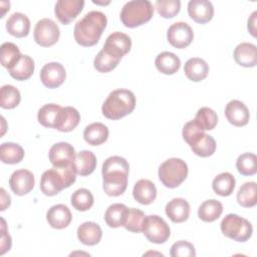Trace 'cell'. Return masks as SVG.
I'll return each instance as SVG.
<instances>
[{"mask_svg":"<svg viewBox=\"0 0 257 257\" xmlns=\"http://www.w3.org/2000/svg\"><path fill=\"white\" fill-rule=\"evenodd\" d=\"M130 165L127 161L119 156L107 158L101 169L102 188L109 197H117L124 193L127 187Z\"/></svg>","mask_w":257,"mask_h":257,"instance_id":"6da1fadb","label":"cell"},{"mask_svg":"<svg viewBox=\"0 0 257 257\" xmlns=\"http://www.w3.org/2000/svg\"><path fill=\"white\" fill-rule=\"evenodd\" d=\"M107 19L100 11H90L86 13L74 26L73 36L75 41L85 47L95 45L103 30L106 27Z\"/></svg>","mask_w":257,"mask_h":257,"instance_id":"7a4b0ae2","label":"cell"},{"mask_svg":"<svg viewBox=\"0 0 257 257\" xmlns=\"http://www.w3.org/2000/svg\"><path fill=\"white\" fill-rule=\"evenodd\" d=\"M136 107V96L128 89L112 90L104 100L101 111L108 119H119L130 114Z\"/></svg>","mask_w":257,"mask_h":257,"instance_id":"3957f363","label":"cell"},{"mask_svg":"<svg viewBox=\"0 0 257 257\" xmlns=\"http://www.w3.org/2000/svg\"><path fill=\"white\" fill-rule=\"evenodd\" d=\"M183 139L190 146L193 153L199 157L207 158L216 151V142L210 135L205 134L194 120L188 121L183 127Z\"/></svg>","mask_w":257,"mask_h":257,"instance_id":"277c9868","label":"cell"},{"mask_svg":"<svg viewBox=\"0 0 257 257\" xmlns=\"http://www.w3.org/2000/svg\"><path fill=\"white\" fill-rule=\"evenodd\" d=\"M154 9L152 2L149 0L128 1L120 11V20L125 27H138L151 20Z\"/></svg>","mask_w":257,"mask_h":257,"instance_id":"5b68a950","label":"cell"},{"mask_svg":"<svg viewBox=\"0 0 257 257\" xmlns=\"http://www.w3.org/2000/svg\"><path fill=\"white\" fill-rule=\"evenodd\" d=\"M188 166L185 161L179 158H171L165 161L159 168V179L167 188L179 187L188 176Z\"/></svg>","mask_w":257,"mask_h":257,"instance_id":"8992f818","label":"cell"},{"mask_svg":"<svg viewBox=\"0 0 257 257\" xmlns=\"http://www.w3.org/2000/svg\"><path fill=\"white\" fill-rule=\"evenodd\" d=\"M224 236L237 242H246L253 233L251 223L236 214H228L220 224Z\"/></svg>","mask_w":257,"mask_h":257,"instance_id":"52a82bcc","label":"cell"},{"mask_svg":"<svg viewBox=\"0 0 257 257\" xmlns=\"http://www.w3.org/2000/svg\"><path fill=\"white\" fill-rule=\"evenodd\" d=\"M142 232L150 242L155 244L165 243L171 235L169 225L158 215L146 216Z\"/></svg>","mask_w":257,"mask_h":257,"instance_id":"ba28073f","label":"cell"},{"mask_svg":"<svg viewBox=\"0 0 257 257\" xmlns=\"http://www.w3.org/2000/svg\"><path fill=\"white\" fill-rule=\"evenodd\" d=\"M34 40L42 47L54 45L60 36L58 25L49 18H43L37 21L34 27Z\"/></svg>","mask_w":257,"mask_h":257,"instance_id":"9c48e42d","label":"cell"},{"mask_svg":"<svg viewBox=\"0 0 257 257\" xmlns=\"http://www.w3.org/2000/svg\"><path fill=\"white\" fill-rule=\"evenodd\" d=\"M169 43L176 48H186L194 38V32L191 26L186 22H176L172 24L167 32Z\"/></svg>","mask_w":257,"mask_h":257,"instance_id":"30bf717a","label":"cell"},{"mask_svg":"<svg viewBox=\"0 0 257 257\" xmlns=\"http://www.w3.org/2000/svg\"><path fill=\"white\" fill-rule=\"evenodd\" d=\"M131 37L125 33L116 31L107 36L102 49L112 56L121 59V57L131 50Z\"/></svg>","mask_w":257,"mask_h":257,"instance_id":"8fae6325","label":"cell"},{"mask_svg":"<svg viewBox=\"0 0 257 257\" xmlns=\"http://www.w3.org/2000/svg\"><path fill=\"white\" fill-rule=\"evenodd\" d=\"M74 148L64 142L54 144L48 153V158L50 163L55 168H61L68 166L74 162L75 159Z\"/></svg>","mask_w":257,"mask_h":257,"instance_id":"7c38bea8","label":"cell"},{"mask_svg":"<svg viewBox=\"0 0 257 257\" xmlns=\"http://www.w3.org/2000/svg\"><path fill=\"white\" fill-rule=\"evenodd\" d=\"M66 77L64 66L59 62L46 63L40 70V80L48 88L60 86Z\"/></svg>","mask_w":257,"mask_h":257,"instance_id":"4fadbf2b","label":"cell"},{"mask_svg":"<svg viewBox=\"0 0 257 257\" xmlns=\"http://www.w3.org/2000/svg\"><path fill=\"white\" fill-rule=\"evenodd\" d=\"M83 0H58L55 4L54 12L57 19L64 25L69 24L82 11Z\"/></svg>","mask_w":257,"mask_h":257,"instance_id":"5bb4252c","label":"cell"},{"mask_svg":"<svg viewBox=\"0 0 257 257\" xmlns=\"http://www.w3.org/2000/svg\"><path fill=\"white\" fill-rule=\"evenodd\" d=\"M34 175L25 169H20L12 173L9 179V186L12 192L17 196L28 194L34 187Z\"/></svg>","mask_w":257,"mask_h":257,"instance_id":"9a60e30c","label":"cell"},{"mask_svg":"<svg viewBox=\"0 0 257 257\" xmlns=\"http://www.w3.org/2000/svg\"><path fill=\"white\" fill-rule=\"evenodd\" d=\"M65 182L56 168L45 171L40 179V190L46 196H55L65 189Z\"/></svg>","mask_w":257,"mask_h":257,"instance_id":"2e32d148","label":"cell"},{"mask_svg":"<svg viewBox=\"0 0 257 257\" xmlns=\"http://www.w3.org/2000/svg\"><path fill=\"white\" fill-rule=\"evenodd\" d=\"M63 110L64 107L55 103L44 104L38 110L37 119L45 127L58 130L63 116Z\"/></svg>","mask_w":257,"mask_h":257,"instance_id":"e0dca14e","label":"cell"},{"mask_svg":"<svg viewBox=\"0 0 257 257\" xmlns=\"http://www.w3.org/2000/svg\"><path fill=\"white\" fill-rule=\"evenodd\" d=\"M188 13L195 22L205 24L213 18L214 7L208 0H191L188 3Z\"/></svg>","mask_w":257,"mask_h":257,"instance_id":"ac0fdd59","label":"cell"},{"mask_svg":"<svg viewBox=\"0 0 257 257\" xmlns=\"http://www.w3.org/2000/svg\"><path fill=\"white\" fill-rule=\"evenodd\" d=\"M225 115L230 123L235 126H244L249 121V109L238 99H233L226 104Z\"/></svg>","mask_w":257,"mask_h":257,"instance_id":"d6986e66","label":"cell"},{"mask_svg":"<svg viewBox=\"0 0 257 257\" xmlns=\"http://www.w3.org/2000/svg\"><path fill=\"white\" fill-rule=\"evenodd\" d=\"M46 220L52 228L59 230L66 228L70 224L72 215L67 206L64 204H57L47 211Z\"/></svg>","mask_w":257,"mask_h":257,"instance_id":"ffe728a7","label":"cell"},{"mask_svg":"<svg viewBox=\"0 0 257 257\" xmlns=\"http://www.w3.org/2000/svg\"><path fill=\"white\" fill-rule=\"evenodd\" d=\"M190 205L183 198L172 199L165 207L166 215L173 223H182L190 216Z\"/></svg>","mask_w":257,"mask_h":257,"instance_id":"44dd1931","label":"cell"},{"mask_svg":"<svg viewBox=\"0 0 257 257\" xmlns=\"http://www.w3.org/2000/svg\"><path fill=\"white\" fill-rule=\"evenodd\" d=\"M134 199L142 205L152 204L157 197V188L155 184L146 179L139 180L133 189Z\"/></svg>","mask_w":257,"mask_h":257,"instance_id":"7402d4cb","label":"cell"},{"mask_svg":"<svg viewBox=\"0 0 257 257\" xmlns=\"http://www.w3.org/2000/svg\"><path fill=\"white\" fill-rule=\"evenodd\" d=\"M235 61L244 67H254L257 64V48L250 42H242L234 49Z\"/></svg>","mask_w":257,"mask_h":257,"instance_id":"603a6c76","label":"cell"},{"mask_svg":"<svg viewBox=\"0 0 257 257\" xmlns=\"http://www.w3.org/2000/svg\"><path fill=\"white\" fill-rule=\"evenodd\" d=\"M6 29L14 37H25L30 30V20L23 13H13L6 21Z\"/></svg>","mask_w":257,"mask_h":257,"instance_id":"cb8c5ba5","label":"cell"},{"mask_svg":"<svg viewBox=\"0 0 257 257\" xmlns=\"http://www.w3.org/2000/svg\"><path fill=\"white\" fill-rule=\"evenodd\" d=\"M102 237L100 226L94 222H84L77 228L78 240L87 246H93L99 243Z\"/></svg>","mask_w":257,"mask_h":257,"instance_id":"d4e9b609","label":"cell"},{"mask_svg":"<svg viewBox=\"0 0 257 257\" xmlns=\"http://www.w3.org/2000/svg\"><path fill=\"white\" fill-rule=\"evenodd\" d=\"M184 72L190 80L194 82H199L207 77L209 72V65L204 59L199 57H193L186 61L184 66Z\"/></svg>","mask_w":257,"mask_h":257,"instance_id":"484cf974","label":"cell"},{"mask_svg":"<svg viewBox=\"0 0 257 257\" xmlns=\"http://www.w3.org/2000/svg\"><path fill=\"white\" fill-rule=\"evenodd\" d=\"M128 215V208L124 204L115 203L110 205L104 213V221L110 228L123 227Z\"/></svg>","mask_w":257,"mask_h":257,"instance_id":"4316f807","label":"cell"},{"mask_svg":"<svg viewBox=\"0 0 257 257\" xmlns=\"http://www.w3.org/2000/svg\"><path fill=\"white\" fill-rule=\"evenodd\" d=\"M157 69L167 75L176 73L181 67L180 58L173 52L164 51L157 55L155 59Z\"/></svg>","mask_w":257,"mask_h":257,"instance_id":"83f0119b","label":"cell"},{"mask_svg":"<svg viewBox=\"0 0 257 257\" xmlns=\"http://www.w3.org/2000/svg\"><path fill=\"white\" fill-rule=\"evenodd\" d=\"M108 134L106 125L101 122H92L84 128L83 139L90 146H99L106 142Z\"/></svg>","mask_w":257,"mask_h":257,"instance_id":"f1b7e54d","label":"cell"},{"mask_svg":"<svg viewBox=\"0 0 257 257\" xmlns=\"http://www.w3.org/2000/svg\"><path fill=\"white\" fill-rule=\"evenodd\" d=\"M34 68L35 64L33 59L28 55L22 54L16 64L8 69V72L11 77L16 80H26L31 77L34 72Z\"/></svg>","mask_w":257,"mask_h":257,"instance_id":"f546056e","label":"cell"},{"mask_svg":"<svg viewBox=\"0 0 257 257\" xmlns=\"http://www.w3.org/2000/svg\"><path fill=\"white\" fill-rule=\"evenodd\" d=\"M74 164L77 175L85 177L90 175L96 168V157L90 151H81L75 155Z\"/></svg>","mask_w":257,"mask_h":257,"instance_id":"4dcf8cb0","label":"cell"},{"mask_svg":"<svg viewBox=\"0 0 257 257\" xmlns=\"http://www.w3.org/2000/svg\"><path fill=\"white\" fill-rule=\"evenodd\" d=\"M236 185V180L234 176L228 172L221 173L217 177L214 178L212 182V188L214 192L222 197L230 196Z\"/></svg>","mask_w":257,"mask_h":257,"instance_id":"1f68e13d","label":"cell"},{"mask_svg":"<svg viewBox=\"0 0 257 257\" xmlns=\"http://www.w3.org/2000/svg\"><path fill=\"white\" fill-rule=\"evenodd\" d=\"M24 158L23 148L15 143H3L0 147V159L4 164L14 165Z\"/></svg>","mask_w":257,"mask_h":257,"instance_id":"d6a6232c","label":"cell"},{"mask_svg":"<svg viewBox=\"0 0 257 257\" xmlns=\"http://www.w3.org/2000/svg\"><path fill=\"white\" fill-rule=\"evenodd\" d=\"M223 212V205L221 202L210 199L201 204L198 209V216L204 222H214L216 221Z\"/></svg>","mask_w":257,"mask_h":257,"instance_id":"836d02e7","label":"cell"},{"mask_svg":"<svg viewBox=\"0 0 257 257\" xmlns=\"http://www.w3.org/2000/svg\"><path fill=\"white\" fill-rule=\"evenodd\" d=\"M193 120L201 130L211 131L217 125L218 115L212 108L204 106L198 109Z\"/></svg>","mask_w":257,"mask_h":257,"instance_id":"e575fe53","label":"cell"},{"mask_svg":"<svg viewBox=\"0 0 257 257\" xmlns=\"http://www.w3.org/2000/svg\"><path fill=\"white\" fill-rule=\"evenodd\" d=\"M237 202L244 208H252L256 205L257 197L255 182H246L240 187L237 193Z\"/></svg>","mask_w":257,"mask_h":257,"instance_id":"d590c367","label":"cell"},{"mask_svg":"<svg viewBox=\"0 0 257 257\" xmlns=\"http://www.w3.org/2000/svg\"><path fill=\"white\" fill-rule=\"evenodd\" d=\"M18 46L12 42H4L0 48V58L3 67L10 69L21 57Z\"/></svg>","mask_w":257,"mask_h":257,"instance_id":"8d00e7d4","label":"cell"},{"mask_svg":"<svg viewBox=\"0 0 257 257\" xmlns=\"http://www.w3.org/2000/svg\"><path fill=\"white\" fill-rule=\"evenodd\" d=\"M21 100L19 90L10 84L3 85L0 90V106L5 109L16 107Z\"/></svg>","mask_w":257,"mask_h":257,"instance_id":"74e56055","label":"cell"},{"mask_svg":"<svg viewBox=\"0 0 257 257\" xmlns=\"http://www.w3.org/2000/svg\"><path fill=\"white\" fill-rule=\"evenodd\" d=\"M70 202L74 209L80 212H84L89 210L92 207L94 199L90 191H88L87 189L81 188L76 190L72 194Z\"/></svg>","mask_w":257,"mask_h":257,"instance_id":"f35d334b","label":"cell"},{"mask_svg":"<svg viewBox=\"0 0 257 257\" xmlns=\"http://www.w3.org/2000/svg\"><path fill=\"white\" fill-rule=\"evenodd\" d=\"M119 61H120L119 58L114 57L111 54L104 51L103 49H101L94 57L93 66L98 72L105 73L114 69L117 66Z\"/></svg>","mask_w":257,"mask_h":257,"instance_id":"ab89813d","label":"cell"},{"mask_svg":"<svg viewBox=\"0 0 257 257\" xmlns=\"http://www.w3.org/2000/svg\"><path fill=\"white\" fill-rule=\"evenodd\" d=\"M238 172L243 176H253L257 172V157L252 153L240 155L236 162Z\"/></svg>","mask_w":257,"mask_h":257,"instance_id":"60d3db41","label":"cell"},{"mask_svg":"<svg viewBox=\"0 0 257 257\" xmlns=\"http://www.w3.org/2000/svg\"><path fill=\"white\" fill-rule=\"evenodd\" d=\"M80 121V114L78 110L72 106H65L63 110V116L61 123L57 131L62 133H68L73 131Z\"/></svg>","mask_w":257,"mask_h":257,"instance_id":"b9f144b4","label":"cell"},{"mask_svg":"<svg viewBox=\"0 0 257 257\" xmlns=\"http://www.w3.org/2000/svg\"><path fill=\"white\" fill-rule=\"evenodd\" d=\"M145 218H146V215L142 210L136 209V208H130L126 222L123 227L130 232L140 233L142 232Z\"/></svg>","mask_w":257,"mask_h":257,"instance_id":"7bdbcfd3","label":"cell"},{"mask_svg":"<svg viewBox=\"0 0 257 257\" xmlns=\"http://www.w3.org/2000/svg\"><path fill=\"white\" fill-rule=\"evenodd\" d=\"M181 8V2L179 0H157L156 9L158 13L164 18L175 17Z\"/></svg>","mask_w":257,"mask_h":257,"instance_id":"ee69618b","label":"cell"},{"mask_svg":"<svg viewBox=\"0 0 257 257\" xmlns=\"http://www.w3.org/2000/svg\"><path fill=\"white\" fill-rule=\"evenodd\" d=\"M170 255L172 257H195L196 251L192 243L180 240L172 245Z\"/></svg>","mask_w":257,"mask_h":257,"instance_id":"f6af8a7d","label":"cell"},{"mask_svg":"<svg viewBox=\"0 0 257 257\" xmlns=\"http://www.w3.org/2000/svg\"><path fill=\"white\" fill-rule=\"evenodd\" d=\"M2 226H1V251L0 254L3 255L6 251H9L11 248V237L9 236L8 232L6 231V226H5V221L4 219H1Z\"/></svg>","mask_w":257,"mask_h":257,"instance_id":"bcb514c9","label":"cell"},{"mask_svg":"<svg viewBox=\"0 0 257 257\" xmlns=\"http://www.w3.org/2000/svg\"><path fill=\"white\" fill-rule=\"evenodd\" d=\"M256 15H257V11H254L250 18L248 19V30L249 32L252 34V36H256Z\"/></svg>","mask_w":257,"mask_h":257,"instance_id":"7dc6e473","label":"cell"},{"mask_svg":"<svg viewBox=\"0 0 257 257\" xmlns=\"http://www.w3.org/2000/svg\"><path fill=\"white\" fill-rule=\"evenodd\" d=\"M1 192V211H4L7 207L10 206V203H11V199H10V196L5 192V190L3 188H1L0 190Z\"/></svg>","mask_w":257,"mask_h":257,"instance_id":"c3c4849f","label":"cell"}]
</instances>
